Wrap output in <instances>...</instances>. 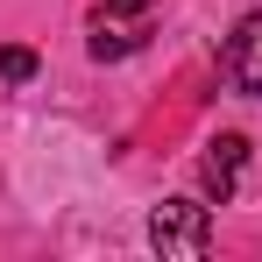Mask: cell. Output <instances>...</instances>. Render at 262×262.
Returning <instances> with one entry per match:
<instances>
[{"label": "cell", "instance_id": "cell-3", "mask_svg": "<svg viewBox=\"0 0 262 262\" xmlns=\"http://www.w3.org/2000/svg\"><path fill=\"white\" fill-rule=\"evenodd\" d=\"M241 163H248V135H213V142H206V156H199V184H206V199H213V206L234 199Z\"/></svg>", "mask_w": 262, "mask_h": 262}, {"label": "cell", "instance_id": "cell-4", "mask_svg": "<svg viewBox=\"0 0 262 262\" xmlns=\"http://www.w3.org/2000/svg\"><path fill=\"white\" fill-rule=\"evenodd\" d=\"M142 43H149V21H114V14H92L85 50L99 57V64H121V57H135Z\"/></svg>", "mask_w": 262, "mask_h": 262}, {"label": "cell", "instance_id": "cell-1", "mask_svg": "<svg viewBox=\"0 0 262 262\" xmlns=\"http://www.w3.org/2000/svg\"><path fill=\"white\" fill-rule=\"evenodd\" d=\"M149 248L163 262H206L213 255V199H163V206H149Z\"/></svg>", "mask_w": 262, "mask_h": 262}, {"label": "cell", "instance_id": "cell-5", "mask_svg": "<svg viewBox=\"0 0 262 262\" xmlns=\"http://www.w3.org/2000/svg\"><path fill=\"white\" fill-rule=\"evenodd\" d=\"M36 71H43V64H36L29 43H7V50H0V85H29Z\"/></svg>", "mask_w": 262, "mask_h": 262}, {"label": "cell", "instance_id": "cell-2", "mask_svg": "<svg viewBox=\"0 0 262 262\" xmlns=\"http://www.w3.org/2000/svg\"><path fill=\"white\" fill-rule=\"evenodd\" d=\"M220 71H227V85L241 92V99H262V7L241 14V29H234V43L220 57Z\"/></svg>", "mask_w": 262, "mask_h": 262}]
</instances>
